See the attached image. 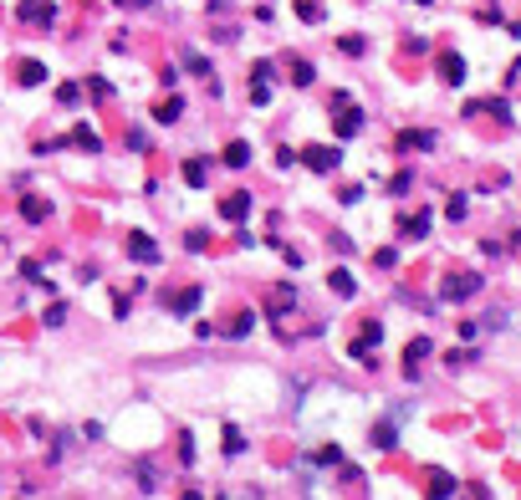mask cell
<instances>
[{
  "instance_id": "6da1fadb",
  "label": "cell",
  "mask_w": 521,
  "mask_h": 500,
  "mask_svg": "<svg viewBox=\"0 0 521 500\" xmlns=\"http://www.w3.org/2000/svg\"><path fill=\"white\" fill-rule=\"evenodd\" d=\"M296 159H302L307 169H317V174H332L337 169V148H317V143H312V148H302Z\"/></svg>"
},
{
  "instance_id": "7a4b0ae2",
  "label": "cell",
  "mask_w": 521,
  "mask_h": 500,
  "mask_svg": "<svg viewBox=\"0 0 521 500\" xmlns=\"http://www.w3.org/2000/svg\"><path fill=\"white\" fill-rule=\"evenodd\" d=\"M332 113H337V123H332V128H337V138H358V128H363V113L353 108V102H343V108H332Z\"/></svg>"
},
{
  "instance_id": "3957f363",
  "label": "cell",
  "mask_w": 521,
  "mask_h": 500,
  "mask_svg": "<svg viewBox=\"0 0 521 500\" xmlns=\"http://www.w3.org/2000/svg\"><path fill=\"white\" fill-rule=\"evenodd\" d=\"M220 215H225V220H236V225H240V220L245 215H251V194H225V200H220Z\"/></svg>"
},
{
  "instance_id": "277c9868",
  "label": "cell",
  "mask_w": 521,
  "mask_h": 500,
  "mask_svg": "<svg viewBox=\"0 0 521 500\" xmlns=\"http://www.w3.org/2000/svg\"><path fill=\"white\" fill-rule=\"evenodd\" d=\"M271 61H256V87H251V102H256V108H266V102H271Z\"/></svg>"
},
{
  "instance_id": "5b68a950",
  "label": "cell",
  "mask_w": 521,
  "mask_h": 500,
  "mask_svg": "<svg viewBox=\"0 0 521 500\" xmlns=\"http://www.w3.org/2000/svg\"><path fill=\"white\" fill-rule=\"evenodd\" d=\"M128 256H133L138 266H149V260H159V245H153L149 235H133V240H128Z\"/></svg>"
},
{
  "instance_id": "8992f818",
  "label": "cell",
  "mask_w": 521,
  "mask_h": 500,
  "mask_svg": "<svg viewBox=\"0 0 521 500\" xmlns=\"http://www.w3.org/2000/svg\"><path fill=\"white\" fill-rule=\"evenodd\" d=\"M439 72H445V82H450V87H460V82H465V61L455 57V51H445V57H439Z\"/></svg>"
},
{
  "instance_id": "52a82bcc",
  "label": "cell",
  "mask_w": 521,
  "mask_h": 500,
  "mask_svg": "<svg viewBox=\"0 0 521 500\" xmlns=\"http://www.w3.org/2000/svg\"><path fill=\"white\" fill-rule=\"evenodd\" d=\"M399 148H435V133L429 128H409V133H399Z\"/></svg>"
},
{
  "instance_id": "ba28073f",
  "label": "cell",
  "mask_w": 521,
  "mask_h": 500,
  "mask_svg": "<svg viewBox=\"0 0 521 500\" xmlns=\"http://www.w3.org/2000/svg\"><path fill=\"white\" fill-rule=\"evenodd\" d=\"M220 159H225L230 169H245V164H251V143H240V138H236V143H230L225 153H220Z\"/></svg>"
},
{
  "instance_id": "9c48e42d",
  "label": "cell",
  "mask_w": 521,
  "mask_h": 500,
  "mask_svg": "<svg viewBox=\"0 0 521 500\" xmlns=\"http://www.w3.org/2000/svg\"><path fill=\"white\" fill-rule=\"evenodd\" d=\"M179 113H184V102H179V97H164L159 108H153V123H174Z\"/></svg>"
},
{
  "instance_id": "30bf717a",
  "label": "cell",
  "mask_w": 521,
  "mask_h": 500,
  "mask_svg": "<svg viewBox=\"0 0 521 500\" xmlns=\"http://www.w3.org/2000/svg\"><path fill=\"white\" fill-rule=\"evenodd\" d=\"M471 291H475V281H471V276H455V281L445 286V301H465Z\"/></svg>"
},
{
  "instance_id": "8fae6325",
  "label": "cell",
  "mask_w": 521,
  "mask_h": 500,
  "mask_svg": "<svg viewBox=\"0 0 521 500\" xmlns=\"http://www.w3.org/2000/svg\"><path fill=\"white\" fill-rule=\"evenodd\" d=\"M184 179L194 184V189H200V184L210 179V159H189V164H184Z\"/></svg>"
},
{
  "instance_id": "7c38bea8",
  "label": "cell",
  "mask_w": 521,
  "mask_h": 500,
  "mask_svg": "<svg viewBox=\"0 0 521 500\" xmlns=\"http://www.w3.org/2000/svg\"><path fill=\"white\" fill-rule=\"evenodd\" d=\"M292 82H296V87H312V82H317V72H312V61H292Z\"/></svg>"
},
{
  "instance_id": "4fadbf2b",
  "label": "cell",
  "mask_w": 521,
  "mask_h": 500,
  "mask_svg": "<svg viewBox=\"0 0 521 500\" xmlns=\"http://www.w3.org/2000/svg\"><path fill=\"white\" fill-rule=\"evenodd\" d=\"M251 327H256V311H236V322H230L225 332H230V337H245Z\"/></svg>"
},
{
  "instance_id": "5bb4252c",
  "label": "cell",
  "mask_w": 521,
  "mask_h": 500,
  "mask_svg": "<svg viewBox=\"0 0 521 500\" xmlns=\"http://www.w3.org/2000/svg\"><path fill=\"white\" fill-rule=\"evenodd\" d=\"M169 307H174V311H194V307H200V286H194V291H179Z\"/></svg>"
},
{
  "instance_id": "9a60e30c",
  "label": "cell",
  "mask_w": 521,
  "mask_h": 500,
  "mask_svg": "<svg viewBox=\"0 0 521 500\" xmlns=\"http://www.w3.org/2000/svg\"><path fill=\"white\" fill-rule=\"evenodd\" d=\"M292 301H296V291L281 286V291H271V311H292Z\"/></svg>"
},
{
  "instance_id": "2e32d148",
  "label": "cell",
  "mask_w": 521,
  "mask_h": 500,
  "mask_svg": "<svg viewBox=\"0 0 521 500\" xmlns=\"http://www.w3.org/2000/svg\"><path fill=\"white\" fill-rule=\"evenodd\" d=\"M332 291H337V296H353L358 286H353V276H348V271H332Z\"/></svg>"
},
{
  "instance_id": "e0dca14e",
  "label": "cell",
  "mask_w": 521,
  "mask_h": 500,
  "mask_svg": "<svg viewBox=\"0 0 521 500\" xmlns=\"http://www.w3.org/2000/svg\"><path fill=\"white\" fill-rule=\"evenodd\" d=\"M296 16L302 21H322V0H296Z\"/></svg>"
},
{
  "instance_id": "ac0fdd59",
  "label": "cell",
  "mask_w": 521,
  "mask_h": 500,
  "mask_svg": "<svg viewBox=\"0 0 521 500\" xmlns=\"http://www.w3.org/2000/svg\"><path fill=\"white\" fill-rule=\"evenodd\" d=\"M424 358H429V342H424V337H419V342H409V352H404V363L414 367V363H424Z\"/></svg>"
},
{
  "instance_id": "d6986e66",
  "label": "cell",
  "mask_w": 521,
  "mask_h": 500,
  "mask_svg": "<svg viewBox=\"0 0 521 500\" xmlns=\"http://www.w3.org/2000/svg\"><path fill=\"white\" fill-rule=\"evenodd\" d=\"M51 16H57L51 6H26V21H36V26H51Z\"/></svg>"
},
{
  "instance_id": "ffe728a7",
  "label": "cell",
  "mask_w": 521,
  "mask_h": 500,
  "mask_svg": "<svg viewBox=\"0 0 521 500\" xmlns=\"http://www.w3.org/2000/svg\"><path fill=\"white\" fill-rule=\"evenodd\" d=\"M41 77H46V67H41V61H26V67H21V82H41Z\"/></svg>"
},
{
  "instance_id": "44dd1931",
  "label": "cell",
  "mask_w": 521,
  "mask_h": 500,
  "mask_svg": "<svg viewBox=\"0 0 521 500\" xmlns=\"http://www.w3.org/2000/svg\"><path fill=\"white\" fill-rule=\"evenodd\" d=\"M312 459H317V465H337L343 454H337V444H322V450H312Z\"/></svg>"
},
{
  "instance_id": "7402d4cb",
  "label": "cell",
  "mask_w": 521,
  "mask_h": 500,
  "mask_svg": "<svg viewBox=\"0 0 521 500\" xmlns=\"http://www.w3.org/2000/svg\"><path fill=\"white\" fill-rule=\"evenodd\" d=\"M21 215H26V220H46V204H41V200H26Z\"/></svg>"
},
{
  "instance_id": "603a6c76",
  "label": "cell",
  "mask_w": 521,
  "mask_h": 500,
  "mask_svg": "<svg viewBox=\"0 0 521 500\" xmlns=\"http://www.w3.org/2000/svg\"><path fill=\"white\" fill-rule=\"evenodd\" d=\"M373 444H379V450H388V444H394V424H379V429H373Z\"/></svg>"
},
{
  "instance_id": "cb8c5ba5",
  "label": "cell",
  "mask_w": 521,
  "mask_h": 500,
  "mask_svg": "<svg viewBox=\"0 0 521 500\" xmlns=\"http://www.w3.org/2000/svg\"><path fill=\"white\" fill-rule=\"evenodd\" d=\"M77 143H82L87 153H97V133H93V128H77Z\"/></svg>"
},
{
  "instance_id": "d4e9b609",
  "label": "cell",
  "mask_w": 521,
  "mask_h": 500,
  "mask_svg": "<svg viewBox=\"0 0 521 500\" xmlns=\"http://www.w3.org/2000/svg\"><path fill=\"white\" fill-rule=\"evenodd\" d=\"M240 450H245V439H240L236 429H225V454H240Z\"/></svg>"
},
{
  "instance_id": "484cf974",
  "label": "cell",
  "mask_w": 521,
  "mask_h": 500,
  "mask_svg": "<svg viewBox=\"0 0 521 500\" xmlns=\"http://www.w3.org/2000/svg\"><path fill=\"white\" fill-rule=\"evenodd\" d=\"M429 495H455V480L450 475H435V490H429Z\"/></svg>"
},
{
  "instance_id": "4316f807",
  "label": "cell",
  "mask_w": 521,
  "mask_h": 500,
  "mask_svg": "<svg viewBox=\"0 0 521 500\" xmlns=\"http://www.w3.org/2000/svg\"><path fill=\"white\" fill-rule=\"evenodd\" d=\"M343 51L348 57H363V36H343Z\"/></svg>"
},
{
  "instance_id": "83f0119b",
  "label": "cell",
  "mask_w": 521,
  "mask_h": 500,
  "mask_svg": "<svg viewBox=\"0 0 521 500\" xmlns=\"http://www.w3.org/2000/svg\"><path fill=\"white\" fill-rule=\"evenodd\" d=\"M404 230H409V235H424V230H429V215H414V220H409Z\"/></svg>"
},
{
  "instance_id": "f1b7e54d",
  "label": "cell",
  "mask_w": 521,
  "mask_h": 500,
  "mask_svg": "<svg viewBox=\"0 0 521 500\" xmlns=\"http://www.w3.org/2000/svg\"><path fill=\"white\" fill-rule=\"evenodd\" d=\"M118 6H128V10H138V6H143V0H118Z\"/></svg>"
}]
</instances>
